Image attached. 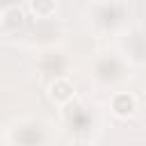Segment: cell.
Listing matches in <instances>:
<instances>
[{
	"instance_id": "cell-1",
	"label": "cell",
	"mask_w": 146,
	"mask_h": 146,
	"mask_svg": "<svg viewBox=\"0 0 146 146\" xmlns=\"http://www.w3.org/2000/svg\"><path fill=\"white\" fill-rule=\"evenodd\" d=\"M71 96H73V87H71L66 80H57V82L52 84V98H55V100L64 103V100H68Z\"/></svg>"
},
{
	"instance_id": "cell-2",
	"label": "cell",
	"mask_w": 146,
	"mask_h": 146,
	"mask_svg": "<svg viewBox=\"0 0 146 146\" xmlns=\"http://www.w3.org/2000/svg\"><path fill=\"white\" fill-rule=\"evenodd\" d=\"M32 9L39 16H50L52 9H55V2L52 0H32Z\"/></svg>"
}]
</instances>
